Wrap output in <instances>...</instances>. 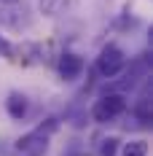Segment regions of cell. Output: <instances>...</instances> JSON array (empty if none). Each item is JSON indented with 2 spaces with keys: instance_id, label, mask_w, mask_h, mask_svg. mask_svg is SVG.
Instances as JSON below:
<instances>
[{
  "instance_id": "1",
  "label": "cell",
  "mask_w": 153,
  "mask_h": 156,
  "mask_svg": "<svg viewBox=\"0 0 153 156\" xmlns=\"http://www.w3.org/2000/svg\"><path fill=\"white\" fill-rule=\"evenodd\" d=\"M123 110H126L123 94H105V97H99V100L94 102L92 119L97 121V124H107V121H116Z\"/></svg>"
},
{
  "instance_id": "2",
  "label": "cell",
  "mask_w": 153,
  "mask_h": 156,
  "mask_svg": "<svg viewBox=\"0 0 153 156\" xmlns=\"http://www.w3.org/2000/svg\"><path fill=\"white\" fill-rule=\"evenodd\" d=\"M123 65H126L123 51L116 46V43H107V46L99 51V57H97V73L102 78H113V76H118L123 70Z\"/></svg>"
},
{
  "instance_id": "3",
  "label": "cell",
  "mask_w": 153,
  "mask_h": 156,
  "mask_svg": "<svg viewBox=\"0 0 153 156\" xmlns=\"http://www.w3.org/2000/svg\"><path fill=\"white\" fill-rule=\"evenodd\" d=\"M16 148L24 156H43L48 151V135L40 132V129H32V132L22 135V137L16 140Z\"/></svg>"
},
{
  "instance_id": "4",
  "label": "cell",
  "mask_w": 153,
  "mask_h": 156,
  "mask_svg": "<svg viewBox=\"0 0 153 156\" xmlns=\"http://www.w3.org/2000/svg\"><path fill=\"white\" fill-rule=\"evenodd\" d=\"M83 73V59L78 54H62L59 57V76L64 81H75Z\"/></svg>"
},
{
  "instance_id": "5",
  "label": "cell",
  "mask_w": 153,
  "mask_h": 156,
  "mask_svg": "<svg viewBox=\"0 0 153 156\" xmlns=\"http://www.w3.org/2000/svg\"><path fill=\"white\" fill-rule=\"evenodd\" d=\"M5 110H8L11 119L22 121V119L27 116V97H24L22 92H11V94H8V100H5Z\"/></svg>"
},
{
  "instance_id": "6",
  "label": "cell",
  "mask_w": 153,
  "mask_h": 156,
  "mask_svg": "<svg viewBox=\"0 0 153 156\" xmlns=\"http://www.w3.org/2000/svg\"><path fill=\"white\" fill-rule=\"evenodd\" d=\"M38 3H40V11H43V14L57 16V14H62L64 8H70L75 0H38Z\"/></svg>"
},
{
  "instance_id": "7",
  "label": "cell",
  "mask_w": 153,
  "mask_h": 156,
  "mask_svg": "<svg viewBox=\"0 0 153 156\" xmlns=\"http://www.w3.org/2000/svg\"><path fill=\"white\" fill-rule=\"evenodd\" d=\"M121 156H148V143H145V140H129V143H123Z\"/></svg>"
},
{
  "instance_id": "8",
  "label": "cell",
  "mask_w": 153,
  "mask_h": 156,
  "mask_svg": "<svg viewBox=\"0 0 153 156\" xmlns=\"http://www.w3.org/2000/svg\"><path fill=\"white\" fill-rule=\"evenodd\" d=\"M137 116L142 121H151V89H145V92L140 94L137 100Z\"/></svg>"
},
{
  "instance_id": "9",
  "label": "cell",
  "mask_w": 153,
  "mask_h": 156,
  "mask_svg": "<svg viewBox=\"0 0 153 156\" xmlns=\"http://www.w3.org/2000/svg\"><path fill=\"white\" fill-rule=\"evenodd\" d=\"M118 145H121L118 137H105L99 143V156H116L118 154Z\"/></svg>"
},
{
  "instance_id": "10",
  "label": "cell",
  "mask_w": 153,
  "mask_h": 156,
  "mask_svg": "<svg viewBox=\"0 0 153 156\" xmlns=\"http://www.w3.org/2000/svg\"><path fill=\"white\" fill-rule=\"evenodd\" d=\"M0 57H5V59H14V46H11V41H5L3 35H0Z\"/></svg>"
},
{
  "instance_id": "11",
  "label": "cell",
  "mask_w": 153,
  "mask_h": 156,
  "mask_svg": "<svg viewBox=\"0 0 153 156\" xmlns=\"http://www.w3.org/2000/svg\"><path fill=\"white\" fill-rule=\"evenodd\" d=\"M22 0H0V5H19Z\"/></svg>"
}]
</instances>
